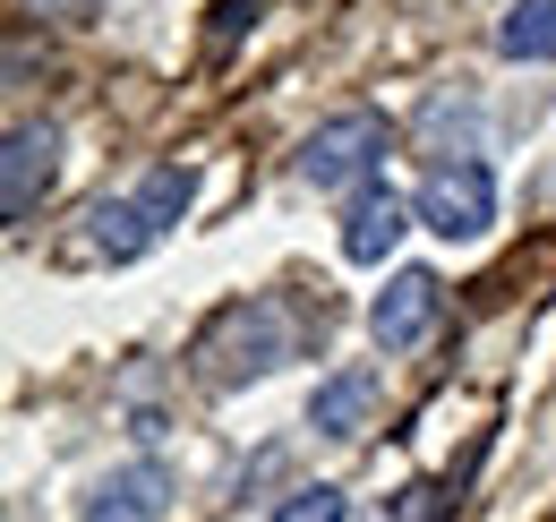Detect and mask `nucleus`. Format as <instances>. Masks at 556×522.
<instances>
[{
    "mask_svg": "<svg viewBox=\"0 0 556 522\" xmlns=\"http://www.w3.org/2000/svg\"><path fill=\"white\" fill-rule=\"evenodd\" d=\"M17 9H43V17H70V9H94V0H17Z\"/></svg>",
    "mask_w": 556,
    "mask_h": 522,
    "instance_id": "nucleus-13",
    "label": "nucleus"
},
{
    "mask_svg": "<svg viewBox=\"0 0 556 522\" xmlns=\"http://www.w3.org/2000/svg\"><path fill=\"white\" fill-rule=\"evenodd\" d=\"M163 514H172V471H163V462L103 471V480L86 488V506H77V522H163Z\"/></svg>",
    "mask_w": 556,
    "mask_h": 522,
    "instance_id": "nucleus-7",
    "label": "nucleus"
},
{
    "mask_svg": "<svg viewBox=\"0 0 556 522\" xmlns=\"http://www.w3.org/2000/svg\"><path fill=\"white\" fill-rule=\"evenodd\" d=\"M189 197H198V172H189V163H154L138 189H121V197H103V206H86L77 258H94V265H138L154 240H172V232H180Z\"/></svg>",
    "mask_w": 556,
    "mask_h": 522,
    "instance_id": "nucleus-2",
    "label": "nucleus"
},
{
    "mask_svg": "<svg viewBox=\"0 0 556 522\" xmlns=\"http://www.w3.org/2000/svg\"><path fill=\"white\" fill-rule=\"evenodd\" d=\"M403 232H412V206H403V189H386V181L351 189V206H343V258H351V265H386Z\"/></svg>",
    "mask_w": 556,
    "mask_h": 522,
    "instance_id": "nucleus-8",
    "label": "nucleus"
},
{
    "mask_svg": "<svg viewBox=\"0 0 556 522\" xmlns=\"http://www.w3.org/2000/svg\"><path fill=\"white\" fill-rule=\"evenodd\" d=\"M61 181V129L52 121H17L9 129V154H0V214L9 223H26L43 197Z\"/></svg>",
    "mask_w": 556,
    "mask_h": 522,
    "instance_id": "nucleus-6",
    "label": "nucleus"
},
{
    "mask_svg": "<svg viewBox=\"0 0 556 522\" xmlns=\"http://www.w3.org/2000/svg\"><path fill=\"white\" fill-rule=\"evenodd\" d=\"M377 522H454V480H412V488H394Z\"/></svg>",
    "mask_w": 556,
    "mask_h": 522,
    "instance_id": "nucleus-11",
    "label": "nucleus"
},
{
    "mask_svg": "<svg viewBox=\"0 0 556 522\" xmlns=\"http://www.w3.org/2000/svg\"><path fill=\"white\" fill-rule=\"evenodd\" d=\"M300 343H308L300 309H291L282 291H249V300L214 309L206 326H198L189 360H198V377L223 394V386H249V377H275L282 360H300Z\"/></svg>",
    "mask_w": 556,
    "mask_h": 522,
    "instance_id": "nucleus-1",
    "label": "nucleus"
},
{
    "mask_svg": "<svg viewBox=\"0 0 556 522\" xmlns=\"http://www.w3.org/2000/svg\"><path fill=\"white\" fill-rule=\"evenodd\" d=\"M368 411H377V369H368V360L317 377V394H308V428H317V437H343V446L368 428Z\"/></svg>",
    "mask_w": 556,
    "mask_h": 522,
    "instance_id": "nucleus-9",
    "label": "nucleus"
},
{
    "mask_svg": "<svg viewBox=\"0 0 556 522\" xmlns=\"http://www.w3.org/2000/svg\"><path fill=\"white\" fill-rule=\"evenodd\" d=\"M437 309H445V283H437L428 265H403V274L368 300V334H377V351H419V343L437 334Z\"/></svg>",
    "mask_w": 556,
    "mask_h": 522,
    "instance_id": "nucleus-5",
    "label": "nucleus"
},
{
    "mask_svg": "<svg viewBox=\"0 0 556 522\" xmlns=\"http://www.w3.org/2000/svg\"><path fill=\"white\" fill-rule=\"evenodd\" d=\"M496 52L505 61H556V0H514L496 17Z\"/></svg>",
    "mask_w": 556,
    "mask_h": 522,
    "instance_id": "nucleus-10",
    "label": "nucleus"
},
{
    "mask_svg": "<svg viewBox=\"0 0 556 522\" xmlns=\"http://www.w3.org/2000/svg\"><path fill=\"white\" fill-rule=\"evenodd\" d=\"M412 214L437 240H480L488 223H496V172H488L480 154H445V163L419 181Z\"/></svg>",
    "mask_w": 556,
    "mask_h": 522,
    "instance_id": "nucleus-4",
    "label": "nucleus"
},
{
    "mask_svg": "<svg viewBox=\"0 0 556 522\" xmlns=\"http://www.w3.org/2000/svg\"><path fill=\"white\" fill-rule=\"evenodd\" d=\"M343 514H351L343 488H326V480H317V488H291V497L275 506V522H343Z\"/></svg>",
    "mask_w": 556,
    "mask_h": 522,
    "instance_id": "nucleus-12",
    "label": "nucleus"
},
{
    "mask_svg": "<svg viewBox=\"0 0 556 522\" xmlns=\"http://www.w3.org/2000/svg\"><path fill=\"white\" fill-rule=\"evenodd\" d=\"M394 154V121L386 112H334L300 137V181L308 189H368Z\"/></svg>",
    "mask_w": 556,
    "mask_h": 522,
    "instance_id": "nucleus-3",
    "label": "nucleus"
}]
</instances>
